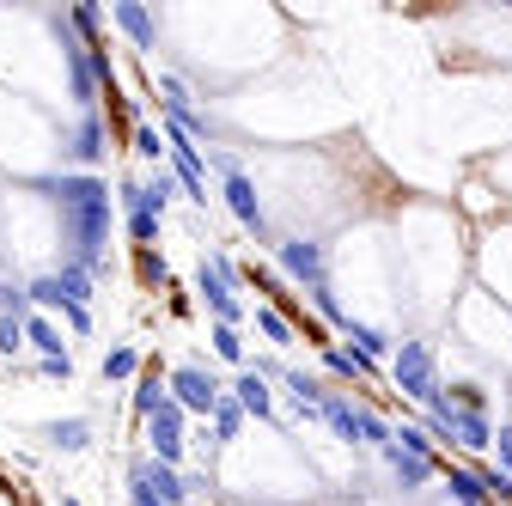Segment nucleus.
Returning <instances> with one entry per match:
<instances>
[{"label": "nucleus", "instance_id": "nucleus-1", "mask_svg": "<svg viewBox=\"0 0 512 506\" xmlns=\"http://www.w3.org/2000/svg\"><path fill=\"white\" fill-rule=\"evenodd\" d=\"M37 196H49L61 208V244H68V250H61V263L98 281L110 269V257H104V244H110V189H104V177H92V171H55V177L37 183Z\"/></svg>", "mask_w": 512, "mask_h": 506}, {"label": "nucleus", "instance_id": "nucleus-2", "mask_svg": "<svg viewBox=\"0 0 512 506\" xmlns=\"http://www.w3.org/2000/svg\"><path fill=\"white\" fill-rule=\"evenodd\" d=\"M92 275H80V269H49V275H37V281H25V293H31V311H61L68 318V330L74 336H92Z\"/></svg>", "mask_w": 512, "mask_h": 506}, {"label": "nucleus", "instance_id": "nucleus-3", "mask_svg": "<svg viewBox=\"0 0 512 506\" xmlns=\"http://www.w3.org/2000/svg\"><path fill=\"white\" fill-rule=\"evenodd\" d=\"M238 287H244V269L226 257V250H208V257L196 263V299L208 305L214 324H232V330L250 324V305L238 299Z\"/></svg>", "mask_w": 512, "mask_h": 506}, {"label": "nucleus", "instance_id": "nucleus-4", "mask_svg": "<svg viewBox=\"0 0 512 506\" xmlns=\"http://www.w3.org/2000/svg\"><path fill=\"white\" fill-rule=\"evenodd\" d=\"M202 153H208V165L220 171V196H226L232 220H238L250 238L275 244V232H269V214H263V196H256V183H250V171L238 165V153H226V147H202Z\"/></svg>", "mask_w": 512, "mask_h": 506}, {"label": "nucleus", "instance_id": "nucleus-5", "mask_svg": "<svg viewBox=\"0 0 512 506\" xmlns=\"http://www.w3.org/2000/svg\"><path fill=\"white\" fill-rule=\"evenodd\" d=\"M324 421H330V433L342 439V446H391V421L384 415H372L366 403H354L348 391H336L330 385V397H324Z\"/></svg>", "mask_w": 512, "mask_h": 506}, {"label": "nucleus", "instance_id": "nucleus-6", "mask_svg": "<svg viewBox=\"0 0 512 506\" xmlns=\"http://www.w3.org/2000/svg\"><path fill=\"white\" fill-rule=\"evenodd\" d=\"M391 378H397V391H403L409 403H421V409L445 391V378H439V354H433L427 342H397V354H391Z\"/></svg>", "mask_w": 512, "mask_h": 506}, {"label": "nucleus", "instance_id": "nucleus-7", "mask_svg": "<svg viewBox=\"0 0 512 506\" xmlns=\"http://www.w3.org/2000/svg\"><path fill=\"white\" fill-rule=\"evenodd\" d=\"M165 391H171V403H177L183 415H202V421H214V409L226 403V385H220L208 366H196V360L171 366V372H165Z\"/></svg>", "mask_w": 512, "mask_h": 506}, {"label": "nucleus", "instance_id": "nucleus-8", "mask_svg": "<svg viewBox=\"0 0 512 506\" xmlns=\"http://www.w3.org/2000/svg\"><path fill=\"white\" fill-rule=\"evenodd\" d=\"M116 196H122V226H128V238H135V250H153V238H159L171 202L153 196V183H141V177H122Z\"/></svg>", "mask_w": 512, "mask_h": 506}, {"label": "nucleus", "instance_id": "nucleus-9", "mask_svg": "<svg viewBox=\"0 0 512 506\" xmlns=\"http://www.w3.org/2000/svg\"><path fill=\"white\" fill-rule=\"evenodd\" d=\"M275 269L287 275V281H299L305 293H324L330 287V250L317 244V238H275Z\"/></svg>", "mask_w": 512, "mask_h": 506}, {"label": "nucleus", "instance_id": "nucleus-10", "mask_svg": "<svg viewBox=\"0 0 512 506\" xmlns=\"http://www.w3.org/2000/svg\"><path fill=\"white\" fill-rule=\"evenodd\" d=\"M147 427V458L153 464H165V470H183V458H189V415L165 397L159 403V415L153 421H141Z\"/></svg>", "mask_w": 512, "mask_h": 506}, {"label": "nucleus", "instance_id": "nucleus-11", "mask_svg": "<svg viewBox=\"0 0 512 506\" xmlns=\"http://www.w3.org/2000/svg\"><path fill=\"white\" fill-rule=\"evenodd\" d=\"M128 476H135L141 488H153L165 506H189V494L208 488V482H189L183 470H165V464H153V458H135V464H128Z\"/></svg>", "mask_w": 512, "mask_h": 506}, {"label": "nucleus", "instance_id": "nucleus-12", "mask_svg": "<svg viewBox=\"0 0 512 506\" xmlns=\"http://www.w3.org/2000/svg\"><path fill=\"white\" fill-rule=\"evenodd\" d=\"M378 464L391 470V482H397L403 494H421V488L439 476V458H415V452L397 446V439H391V446H378Z\"/></svg>", "mask_w": 512, "mask_h": 506}, {"label": "nucleus", "instance_id": "nucleus-13", "mask_svg": "<svg viewBox=\"0 0 512 506\" xmlns=\"http://www.w3.org/2000/svg\"><path fill=\"white\" fill-rule=\"evenodd\" d=\"M110 25H116L128 43H135L141 55H147V49H159V19L141 7V0H110Z\"/></svg>", "mask_w": 512, "mask_h": 506}, {"label": "nucleus", "instance_id": "nucleus-14", "mask_svg": "<svg viewBox=\"0 0 512 506\" xmlns=\"http://www.w3.org/2000/svg\"><path fill=\"white\" fill-rule=\"evenodd\" d=\"M232 403H238L250 421H269V415H275V385H269L256 366H244V372L232 378Z\"/></svg>", "mask_w": 512, "mask_h": 506}, {"label": "nucleus", "instance_id": "nucleus-15", "mask_svg": "<svg viewBox=\"0 0 512 506\" xmlns=\"http://www.w3.org/2000/svg\"><path fill=\"white\" fill-rule=\"evenodd\" d=\"M104 147H110L104 116H98V110H80L74 135H68V159H74V165H98V159H104Z\"/></svg>", "mask_w": 512, "mask_h": 506}, {"label": "nucleus", "instance_id": "nucleus-16", "mask_svg": "<svg viewBox=\"0 0 512 506\" xmlns=\"http://www.w3.org/2000/svg\"><path fill=\"white\" fill-rule=\"evenodd\" d=\"M342 336H348V348L360 354V360H384V354H397V336H384L378 324H360V318H342Z\"/></svg>", "mask_w": 512, "mask_h": 506}, {"label": "nucleus", "instance_id": "nucleus-17", "mask_svg": "<svg viewBox=\"0 0 512 506\" xmlns=\"http://www.w3.org/2000/svg\"><path fill=\"white\" fill-rule=\"evenodd\" d=\"M25 348H31L37 360H68L61 324H55V318H43V311H31V318H25Z\"/></svg>", "mask_w": 512, "mask_h": 506}, {"label": "nucleus", "instance_id": "nucleus-18", "mask_svg": "<svg viewBox=\"0 0 512 506\" xmlns=\"http://www.w3.org/2000/svg\"><path fill=\"white\" fill-rule=\"evenodd\" d=\"M43 439H49V452H68V458H80V452L92 446V421H86V415L49 421V427H43Z\"/></svg>", "mask_w": 512, "mask_h": 506}, {"label": "nucleus", "instance_id": "nucleus-19", "mask_svg": "<svg viewBox=\"0 0 512 506\" xmlns=\"http://www.w3.org/2000/svg\"><path fill=\"white\" fill-rule=\"evenodd\" d=\"M141 372H147V354H141L135 342H116V348L104 354V385H135Z\"/></svg>", "mask_w": 512, "mask_h": 506}, {"label": "nucleus", "instance_id": "nucleus-20", "mask_svg": "<svg viewBox=\"0 0 512 506\" xmlns=\"http://www.w3.org/2000/svg\"><path fill=\"white\" fill-rule=\"evenodd\" d=\"M165 397H171V391H165V372H159V366H147V372L135 378V397H128V409H135V421H153Z\"/></svg>", "mask_w": 512, "mask_h": 506}, {"label": "nucleus", "instance_id": "nucleus-21", "mask_svg": "<svg viewBox=\"0 0 512 506\" xmlns=\"http://www.w3.org/2000/svg\"><path fill=\"white\" fill-rule=\"evenodd\" d=\"M324 372H330V378H348V385H366L378 366H372V360H360L354 348H336V342H330V348H324Z\"/></svg>", "mask_w": 512, "mask_h": 506}, {"label": "nucleus", "instance_id": "nucleus-22", "mask_svg": "<svg viewBox=\"0 0 512 506\" xmlns=\"http://www.w3.org/2000/svg\"><path fill=\"white\" fill-rule=\"evenodd\" d=\"M250 324H256V330H263V336H269L275 348H293V342H299V330H293V324L281 318V311H275V305H256V311H250Z\"/></svg>", "mask_w": 512, "mask_h": 506}, {"label": "nucleus", "instance_id": "nucleus-23", "mask_svg": "<svg viewBox=\"0 0 512 506\" xmlns=\"http://www.w3.org/2000/svg\"><path fill=\"white\" fill-rule=\"evenodd\" d=\"M208 342H214V354H220L226 366H238V372L250 366V348H244V336H238L232 324H214V330H208Z\"/></svg>", "mask_w": 512, "mask_h": 506}, {"label": "nucleus", "instance_id": "nucleus-24", "mask_svg": "<svg viewBox=\"0 0 512 506\" xmlns=\"http://www.w3.org/2000/svg\"><path fill=\"white\" fill-rule=\"evenodd\" d=\"M104 19H110V13L98 7V0H80V7H68V25H74L86 43H98V37H104Z\"/></svg>", "mask_w": 512, "mask_h": 506}, {"label": "nucleus", "instance_id": "nucleus-25", "mask_svg": "<svg viewBox=\"0 0 512 506\" xmlns=\"http://www.w3.org/2000/svg\"><path fill=\"white\" fill-rule=\"evenodd\" d=\"M128 141H135V153L159 171V159H165V129H153V122H135V135H128Z\"/></svg>", "mask_w": 512, "mask_h": 506}, {"label": "nucleus", "instance_id": "nucleus-26", "mask_svg": "<svg viewBox=\"0 0 512 506\" xmlns=\"http://www.w3.org/2000/svg\"><path fill=\"white\" fill-rule=\"evenodd\" d=\"M244 421H250V415H244V409H238V403L226 397V403L214 409V446H226V439H238V433H244Z\"/></svg>", "mask_w": 512, "mask_h": 506}, {"label": "nucleus", "instance_id": "nucleus-27", "mask_svg": "<svg viewBox=\"0 0 512 506\" xmlns=\"http://www.w3.org/2000/svg\"><path fill=\"white\" fill-rule=\"evenodd\" d=\"M0 318H31V293H25V281H0Z\"/></svg>", "mask_w": 512, "mask_h": 506}, {"label": "nucleus", "instance_id": "nucleus-28", "mask_svg": "<svg viewBox=\"0 0 512 506\" xmlns=\"http://www.w3.org/2000/svg\"><path fill=\"white\" fill-rule=\"evenodd\" d=\"M0 354H7V360L25 354V318H0Z\"/></svg>", "mask_w": 512, "mask_h": 506}, {"label": "nucleus", "instance_id": "nucleus-29", "mask_svg": "<svg viewBox=\"0 0 512 506\" xmlns=\"http://www.w3.org/2000/svg\"><path fill=\"white\" fill-rule=\"evenodd\" d=\"M141 281H147V287H165V281H171V269H165L159 250H141Z\"/></svg>", "mask_w": 512, "mask_h": 506}, {"label": "nucleus", "instance_id": "nucleus-30", "mask_svg": "<svg viewBox=\"0 0 512 506\" xmlns=\"http://www.w3.org/2000/svg\"><path fill=\"white\" fill-rule=\"evenodd\" d=\"M31 372L37 378H55V385H68V378H74V354L68 360H31Z\"/></svg>", "mask_w": 512, "mask_h": 506}, {"label": "nucleus", "instance_id": "nucleus-31", "mask_svg": "<svg viewBox=\"0 0 512 506\" xmlns=\"http://www.w3.org/2000/svg\"><path fill=\"white\" fill-rule=\"evenodd\" d=\"M494 446H500V476H512V415L494 427Z\"/></svg>", "mask_w": 512, "mask_h": 506}, {"label": "nucleus", "instance_id": "nucleus-32", "mask_svg": "<svg viewBox=\"0 0 512 506\" xmlns=\"http://www.w3.org/2000/svg\"><path fill=\"white\" fill-rule=\"evenodd\" d=\"M128 506H165V500H159V494H153V488H141V482H135V476H128Z\"/></svg>", "mask_w": 512, "mask_h": 506}, {"label": "nucleus", "instance_id": "nucleus-33", "mask_svg": "<svg viewBox=\"0 0 512 506\" xmlns=\"http://www.w3.org/2000/svg\"><path fill=\"white\" fill-rule=\"evenodd\" d=\"M488 506H494V500H488Z\"/></svg>", "mask_w": 512, "mask_h": 506}]
</instances>
